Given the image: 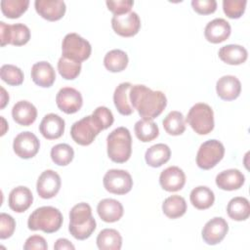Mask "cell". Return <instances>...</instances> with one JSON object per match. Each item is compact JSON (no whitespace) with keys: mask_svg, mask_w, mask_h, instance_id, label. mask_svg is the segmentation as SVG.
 Wrapping results in <instances>:
<instances>
[{"mask_svg":"<svg viewBox=\"0 0 250 250\" xmlns=\"http://www.w3.org/2000/svg\"><path fill=\"white\" fill-rule=\"evenodd\" d=\"M130 102L143 119H154L167 105V99L163 92L153 91L145 85H132L130 89Z\"/></svg>","mask_w":250,"mask_h":250,"instance_id":"1","label":"cell"},{"mask_svg":"<svg viewBox=\"0 0 250 250\" xmlns=\"http://www.w3.org/2000/svg\"><path fill=\"white\" fill-rule=\"evenodd\" d=\"M96 220L92 216V208L88 203L81 202L71 208L68 230L74 238L84 240L90 237L96 229Z\"/></svg>","mask_w":250,"mask_h":250,"instance_id":"2","label":"cell"},{"mask_svg":"<svg viewBox=\"0 0 250 250\" xmlns=\"http://www.w3.org/2000/svg\"><path fill=\"white\" fill-rule=\"evenodd\" d=\"M61 211L53 206H42L35 209L28 217L27 227L31 230H42L46 233L58 231L62 225Z\"/></svg>","mask_w":250,"mask_h":250,"instance_id":"3","label":"cell"},{"mask_svg":"<svg viewBox=\"0 0 250 250\" xmlns=\"http://www.w3.org/2000/svg\"><path fill=\"white\" fill-rule=\"evenodd\" d=\"M107 155L115 163H124L132 153V137L125 127H118L111 131L106 138Z\"/></svg>","mask_w":250,"mask_h":250,"instance_id":"4","label":"cell"},{"mask_svg":"<svg viewBox=\"0 0 250 250\" xmlns=\"http://www.w3.org/2000/svg\"><path fill=\"white\" fill-rule=\"evenodd\" d=\"M186 120L198 135H207L214 129L213 109L209 104L204 103H197L192 105Z\"/></svg>","mask_w":250,"mask_h":250,"instance_id":"5","label":"cell"},{"mask_svg":"<svg viewBox=\"0 0 250 250\" xmlns=\"http://www.w3.org/2000/svg\"><path fill=\"white\" fill-rule=\"evenodd\" d=\"M91 52V44L77 33H68L62 39V53L66 59L81 62L90 57Z\"/></svg>","mask_w":250,"mask_h":250,"instance_id":"6","label":"cell"},{"mask_svg":"<svg viewBox=\"0 0 250 250\" xmlns=\"http://www.w3.org/2000/svg\"><path fill=\"white\" fill-rule=\"evenodd\" d=\"M224 154L225 147L221 142L218 140L206 141L198 148L196 164L203 170H209L223 159Z\"/></svg>","mask_w":250,"mask_h":250,"instance_id":"7","label":"cell"},{"mask_svg":"<svg viewBox=\"0 0 250 250\" xmlns=\"http://www.w3.org/2000/svg\"><path fill=\"white\" fill-rule=\"evenodd\" d=\"M103 131L92 115H87L74 122L70 129L72 140L80 146L91 145L99 133Z\"/></svg>","mask_w":250,"mask_h":250,"instance_id":"8","label":"cell"},{"mask_svg":"<svg viewBox=\"0 0 250 250\" xmlns=\"http://www.w3.org/2000/svg\"><path fill=\"white\" fill-rule=\"evenodd\" d=\"M104 188L113 194H126L133 187V180L131 175L121 169H110L104 176Z\"/></svg>","mask_w":250,"mask_h":250,"instance_id":"9","label":"cell"},{"mask_svg":"<svg viewBox=\"0 0 250 250\" xmlns=\"http://www.w3.org/2000/svg\"><path fill=\"white\" fill-rule=\"evenodd\" d=\"M29 39L30 30L25 24L21 22L7 24L4 21H0V40L2 47L7 44L22 46L26 44Z\"/></svg>","mask_w":250,"mask_h":250,"instance_id":"10","label":"cell"},{"mask_svg":"<svg viewBox=\"0 0 250 250\" xmlns=\"http://www.w3.org/2000/svg\"><path fill=\"white\" fill-rule=\"evenodd\" d=\"M111 26L118 35L131 37L139 32L141 20L135 12H129L123 15H113L111 19Z\"/></svg>","mask_w":250,"mask_h":250,"instance_id":"11","label":"cell"},{"mask_svg":"<svg viewBox=\"0 0 250 250\" xmlns=\"http://www.w3.org/2000/svg\"><path fill=\"white\" fill-rule=\"evenodd\" d=\"M39 147L40 143L38 138L29 131L21 132L14 139V151L21 158H32L37 154Z\"/></svg>","mask_w":250,"mask_h":250,"instance_id":"12","label":"cell"},{"mask_svg":"<svg viewBox=\"0 0 250 250\" xmlns=\"http://www.w3.org/2000/svg\"><path fill=\"white\" fill-rule=\"evenodd\" d=\"M58 107L66 114L77 112L82 104L83 99L79 91L72 87H63L60 89L56 97Z\"/></svg>","mask_w":250,"mask_h":250,"instance_id":"13","label":"cell"},{"mask_svg":"<svg viewBox=\"0 0 250 250\" xmlns=\"http://www.w3.org/2000/svg\"><path fill=\"white\" fill-rule=\"evenodd\" d=\"M62 185L60 175L53 170H45L37 180L36 190L38 195L44 199H50L58 194Z\"/></svg>","mask_w":250,"mask_h":250,"instance_id":"14","label":"cell"},{"mask_svg":"<svg viewBox=\"0 0 250 250\" xmlns=\"http://www.w3.org/2000/svg\"><path fill=\"white\" fill-rule=\"evenodd\" d=\"M229 230L227 221L222 217H215L208 221L202 229V238L209 245L220 243L226 236Z\"/></svg>","mask_w":250,"mask_h":250,"instance_id":"15","label":"cell"},{"mask_svg":"<svg viewBox=\"0 0 250 250\" xmlns=\"http://www.w3.org/2000/svg\"><path fill=\"white\" fill-rule=\"evenodd\" d=\"M34 7L39 16L50 21L61 20L66 10L65 3L62 0H36Z\"/></svg>","mask_w":250,"mask_h":250,"instance_id":"16","label":"cell"},{"mask_svg":"<svg viewBox=\"0 0 250 250\" xmlns=\"http://www.w3.org/2000/svg\"><path fill=\"white\" fill-rule=\"evenodd\" d=\"M159 184L166 191H178L186 184V175L178 166H170L161 172Z\"/></svg>","mask_w":250,"mask_h":250,"instance_id":"17","label":"cell"},{"mask_svg":"<svg viewBox=\"0 0 250 250\" xmlns=\"http://www.w3.org/2000/svg\"><path fill=\"white\" fill-rule=\"evenodd\" d=\"M65 122L58 114L48 113L40 122L39 131L47 140H56L62 136L64 132Z\"/></svg>","mask_w":250,"mask_h":250,"instance_id":"18","label":"cell"},{"mask_svg":"<svg viewBox=\"0 0 250 250\" xmlns=\"http://www.w3.org/2000/svg\"><path fill=\"white\" fill-rule=\"evenodd\" d=\"M231 32V27L229 21L224 19H214L209 21L204 29V35L207 41L218 44L227 40Z\"/></svg>","mask_w":250,"mask_h":250,"instance_id":"19","label":"cell"},{"mask_svg":"<svg viewBox=\"0 0 250 250\" xmlns=\"http://www.w3.org/2000/svg\"><path fill=\"white\" fill-rule=\"evenodd\" d=\"M216 92L222 100L233 101L240 95L241 83L233 75H224L216 83Z\"/></svg>","mask_w":250,"mask_h":250,"instance_id":"20","label":"cell"},{"mask_svg":"<svg viewBox=\"0 0 250 250\" xmlns=\"http://www.w3.org/2000/svg\"><path fill=\"white\" fill-rule=\"evenodd\" d=\"M33 195L31 190L23 186L17 187L9 193L8 204L9 207L17 213H22L26 211L32 204Z\"/></svg>","mask_w":250,"mask_h":250,"instance_id":"21","label":"cell"},{"mask_svg":"<svg viewBox=\"0 0 250 250\" xmlns=\"http://www.w3.org/2000/svg\"><path fill=\"white\" fill-rule=\"evenodd\" d=\"M31 79L36 85L49 88L56 80L55 69L48 62H35L31 67Z\"/></svg>","mask_w":250,"mask_h":250,"instance_id":"22","label":"cell"},{"mask_svg":"<svg viewBox=\"0 0 250 250\" xmlns=\"http://www.w3.org/2000/svg\"><path fill=\"white\" fill-rule=\"evenodd\" d=\"M97 212L100 218L105 223H114L123 216L122 204L113 198H104L98 203Z\"/></svg>","mask_w":250,"mask_h":250,"instance_id":"23","label":"cell"},{"mask_svg":"<svg viewBox=\"0 0 250 250\" xmlns=\"http://www.w3.org/2000/svg\"><path fill=\"white\" fill-rule=\"evenodd\" d=\"M12 116L19 125L29 126L36 120L37 109L28 101H19L12 108Z\"/></svg>","mask_w":250,"mask_h":250,"instance_id":"24","label":"cell"},{"mask_svg":"<svg viewBox=\"0 0 250 250\" xmlns=\"http://www.w3.org/2000/svg\"><path fill=\"white\" fill-rule=\"evenodd\" d=\"M245 182L244 175L238 169H228L219 173L216 177V185L224 190H235L240 188Z\"/></svg>","mask_w":250,"mask_h":250,"instance_id":"25","label":"cell"},{"mask_svg":"<svg viewBox=\"0 0 250 250\" xmlns=\"http://www.w3.org/2000/svg\"><path fill=\"white\" fill-rule=\"evenodd\" d=\"M131 87L132 84L130 82H123L115 88L113 93L114 105L118 112L122 115H130L134 111L129 97Z\"/></svg>","mask_w":250,"mask_h":250,"instance_id":"26","label":"cell"},{"mask_svg":"<svg viewBox=\"0 0 250 250\" xmlns=\"http://www.w3.org/2000/svg\"><path fill=\"white\" fill-rule=\"evenodd\" d=\"M219 58L221 61L228 64L237 65L243 63L248 57L247 50L241 45L237 44H229L223 46L219 50Z\"/></svg>","mask_w":250,"mask_h":250,"instance_id":"27","label":"cell"},{"mask_svg":"<svg viewBox=\"0 0 250 250\" xmlns=\"http://www.w3.org/2000/svg\"><path fill=\"white\" fill-rule=\"evenodd\" d=\"M171 149L165 144H156L148 147L145 154L146 162L150 167H160L169 161Z\"/></svg>","mask_w":250,"mask_h":250,"instance_id":"28","label":"cell"},{"mask_svg":"<svg viewBox=\"0 0 250 250\" xmlns=\"http://www.w3.org/2000/svg\"><path fill=\"white\" fill-rule=\"evenodd\" d=\"M189 199L193 207L198 210H205L213 205L215 195L213 190L208 187L199 186L190 191Z\"/></svg>","mask_w":250,"mask_h":250,"instance_id":"29","label":"cell"},{"mask_svg":"<svg viewBox=\"0 0 250 250\" xmlns=\"http://www.w3.org/2000/svg\"><path fill=\"white\" fill-rule=\"evenodd\" d=\"M97 246L101 250H119L122 246V237L114 229H104L97 236Z\"/></svg>","mask_w":250,"mask_h":250,"instance_id":"30","label":"cell"},{"mask_svg":"<svg viewBox=\"0 0 250 250\" xmlns=\"http://www.w3.org/2000/svg\"><path fill=\"white\" fill-rule=\"evenodd\" d=\"M229 217L234 221H245L250 215V205L247 198L236 196L229 200L227 206Z\"/></svg>","mask_w":250,"mask_h":250,"instance_id":"31","label":"cell"},{"mask_svg":"<svg viewBox=\"0 0 250 250\" xmlns=\"http://www.w3.org/2000/svg\"><path fill=\"white\" fill-rule=\"evenodd\" d=\"M134 131L136 137L143 143H148L156 139L159 135L157 124L150 119H140L136 122Z\"/></svg>","mask_w":250,"mask_h":250,"instance_id":"32","label":"cell"},{"mask_svg":"<svg viewBox=\"0 0 250 250\" xmlns=\"http://www.w3.org/2000/svg\"><path fill=\"white\" fill-rule=\"evenodd\" d=\"M162 211L170 219H177L185 215L187 211V202L180 195H171L162 203Z\"/></svg>","mask_w":250,"mask_h":250,"instance_id":"33","label":"cell"},{"mask_svg":"<svg viewBox=\"0 0 250 250\" xmlns=\"http://www.w3.org/2000/svg\"><path fill=\"white\" fill-rule=\"evenodd\" d=\"M127 54L119 49H114L107 52L104 58V64L110 72H120L128 65Z\"/></svg>","mask_w":250,"mask_h":250,"instance_id":"34","label":"cell"},{"mask_svg":"<svg viewBox=\"0 0 250 250\" xmlns=\"http://www.w3.org/2000/svg\"><path fill=\"white\" fill-rule=\"evenodd\" d=\"M163 128L169 135L179 136L186 130V121L182 112L173 110L169 112L162 121Z\"/></svg>","mask_w":250,"mask_h":250,"instance_id":"35","label":"cell"},{"mask_svg":"<svg viewBox=\"0 0 250 250\" xmlns=\"http://www.w3.org/2000/svg\"><path fill=\"white\" fill-rule=\"evenodd\" d=\"M1 11L3 15L9 19L20 18L28 8V0H2Z\"/></svg>","mask_w":250,"mask_h":250,"instance_id":"36","label":"cell"},{"mask_svg":"<svg viewBox=\"0 0 250 250\" xmlns=\"http://www.w3.org/2000/svg\"><path fill=\"white\" fill-rule=\"evenodd\" d=\"M74 157L73 148L67 144H58L51 149V158L59 166L68 165Z\"/></svg>","mask_w":250,"mask_h":250,"instance_id":"37","label":"cell"},{"mask_svg":"<svg viewBox=\"0 0 250 250\" xmlns=\"http://www.w3.org/2000/svg\"><path fill=\"white\" fill-rule=\"evenodd\" d=\"M58 70L61 76L66 80L75 79L81 71V62L64 57H61L58 62Z\"/></svg>","mask_w":250,"mask_h":250,"instance_id":"38","label":"cell"},{"mask_svg":"<svg viewBox=\"0 0 250 250\" xmlns=\"http://www.w3.org/2000/svg\"><path fill=\"white\" fill-rule=\"evenodd\" d=\"M1 79L11 86H19L23 82V72L14 64H3L0 68Z\"/></svg>","mask_w":250,"mask_h":250,"instance_id":"39","label":"cell"},{"mask_svg":"<svg viewBox=\"0 0 250 250\" xmlns=\"http://www.w3.org/2000/svg\"><path fill=\"white\" fill-rule=\"evenodd\" d=\"M246 0H224L223 10L229 19H239L245 12Z\"/></svg>","mask_w":250,"mask_h":250,"instance_id":"40","label":"cell"},{"mask_svg":"<svg viewBox=\"0 0 250 250\" xmlns=\"http://www.w3.org/2000/svg\"><path fill=\"white\" fill-rule=\"evenodd\" d=\"M92 117L98 123L102 130L109 128L113 121V114L106 106H98L92 113Z\"/></svg>","mask_w":250,"mask_h":250,"instance_id":"41","label":"cell"},{"mask_svg":"<svg viewBox=\"0 0 250 250\" xmlns=\"http://www.w3.org/2000/svg\"><path fill=\"white\" fill-rule=\"evenodd\" d=\"M16 229L15 219L6 213L0 214V238L6 239L12 236Z\"/></svg>","mask_w":250,"mask_h":250,"instance_id":"42","label":"cell"},{"mask_svg":"<svg viewBox=\"0 0 250 250\" xmlns=\"http://www.w3.org/2000/svg\"><path fill=\"white\" fill-rule=\"evenodd\" d=\"M107 9L112 12L114 15H123L130 12L131 8L134 5V1L132 0H107L105 2Z\"/></svg>","mask_w":250,"mask_h":250,"instance_id":"43","label":"cell"},{"mask_svg":"<svg viewBox=\"0 0 250 250\" xmlns=\"http://www.w3.org/2000/svg\"><path fill=\"white\" fill-rule=\"evenodd\" d=\"M193 10L200 15H209L216 11L217 2L215 0H192Z\"/></svg>","mask_w":250,"mask_h":250,"instance_id":"44","label":"cell"},{"mask_svg":"<svg viewBox=\"0 0 250 250\" xmlns=\"http://www.w3.org/2000/svg\"><path fill=\"white\" fill-rule=\"evenodd\" d=\"M48 248L45 238L41 235H31L29 236L23 245L24 250H46Z\"/></svg>","mask_w":250,"mask_h":250,"instance_id":"45","label":"cell"},{"mask_svg":"<svg viewBox=\"0 0 250 250\" xmlns=\"http://www.w3.org/2000/svg\"><path fill=\"white\" fill-rule=\"evenodd\" d=\"M54 249L55 250H62V249H69V250L71 249V250H73V249H75V247L68 239L59 238L56 241L55 245H54Z\"/></svg>","mask_w":250,"mask_h":250,"instance_id":"46","label":"cell"},{"mask_svg":"<svg viewBox=\"0 0 250 250\" xmlns=\"http://www.w3.org/2000/svg\"><path fill=\"white\" fill-rule=\"evenodd\" d=\"M8 102H9V95L7 94L5 89L3 87H1V105H0V107L4 108Z\"/></svg>","mask_w":250,"mask_h":250,"instance_id":"47","label":"cell"}]
</instances>
